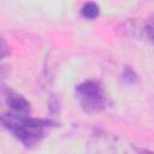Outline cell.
Here are the masks:
<instances>
[{
    "label": "cell",
    "instance_id": "obj_1",
    "mask_svg": "<svg viewBox=\"0 0 154 154\" xmlns=\"http://www.w3.org/2000/svg\"><path fill=\"white\" fill-rule=\"evenodd\" d=\"M1 123L22 144L28 148L37 146L45 137V130L57 126L52 119H38L30 116H19L11 112L1 116Z\"/></svg>",
    "mask_w": 154,
    "mask_h": 154
},
{
    "label": "cell",
    "instance_id": "obj_2",
    "mask_svg": "<svg viewBox=\"0 0 154 154\" xmlns=\"http://www.w3.org/2000/svg\"><path fill=\"white\" fill-rule=\"evenodd\" d=\"M75 95L79 107L89 114L105 111L109 103L103 87L93 79H87L77 84Z\"/></svg>",
    "mask_w": 154,
    "mask_h": 154
},
{
    "label": "cell",
    "instance_id": "obj_3",
    "mask_svg": "<svg viewBox=\"0 0 154 154\" xmlns=\"http://www.w3.org/2000/svg\"><path fill=\"white\" fill-rule=\"evenodd\" d=\"M87 154H137L120 138L105 131H95L88 140Z\"/></svg>",
    "mask_w": 154,
    "mask_h": 154
},
{
    "label": "cell",
    "instance_id": "obj_4",
    "mask_svg": "<svg viewBox=\"0 0 154 154\" xmlns=\"http://www.w3.org/2000/svg\"><path fill=\"white\" fill-rule=\"evenodd\" d=\"M1 93L5 97V101L7 106L10 107V112L19 116H30L31 113V106L30 102L19 93L16 90L6 87L2 84Z\"/></svg>",
    "mask_w": 154,
    "mask_h": 154
},
{
    "label": "cell",
    "instance_id": "obj_5",
    "mask_svg": "<svg viewBox=\"0 0 154 154\" xmlns=\"http://www.w3.org/2000/svg\"><path fill=\"white\" fill-rule=\"evenodd\" d=\"M81 14L87 19H95L100 14V7L96 2H85L81 8Z\"/></svg>",
    "mask_w": 154,
    "mask_h": 154
},
{
    "label": "cell",
    "instance_id": "obj_6",
    "mask_svg": "<svg viewBox=\"0 0 154 154\" xmlns=\"http://www.w3.org/2000/svg\"><path fill=\"white\" fill-rule=\"evenodd\" d=\"M143 34L148 38V41H150L152 45H154V14H152L148 18V20L144 23Z\"/></svg>",
    "mask_w": 154,
    "mask_h": 154
},
{
    "label": "cell",
    "instance_id": "obj_7",
    "mask_svg": "<svg viewBox=\"0 0 154 154\" xmlns=\"http://www.w3.org/2000/svg\"><path fill=\"white\" fill-rule=\"evenodd\" d=\"M123 79L128 83V84H134L138 82V76L137 73L130 67V66H124L123 69Z\"/></svg>",
    "mask_w": 154,
    "mask_h": 154
},
{
    "label": "cell",
    "instance_id": "obj_8",
    "mask_svg": "<svg viewBox=\"0 0 154 154\" xmlns=\"http://www.w3.org/2000/svg\"><path fill=\"white\" fill-rule=\"evenodd\" d=\"M6 55H7V46H6L5 40L2 38L1 40V58H5Z\"/></svg>",
    "mask_w": 154,
    "mask_h": 154
},
{
    "label": "cell",
    "instance_id": "obj_9",
    "mask_svg": "<svg viewBox=\"0 0 154 154\" xmlns=\"http://www.w3.org/2000/svg\"><path fill=\"white\" fill-rule=\"evenodd\" d=\"M137 154H154V152L148 150V149H143V148H135Z\"/></svg>",
    "mask_w": 154,
    "mask_h": 154
}]
</instances>
